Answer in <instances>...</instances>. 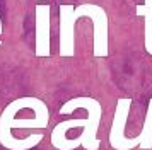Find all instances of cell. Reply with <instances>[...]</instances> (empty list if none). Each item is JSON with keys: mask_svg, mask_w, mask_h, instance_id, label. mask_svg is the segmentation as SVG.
<instances>
[{"mask_svg": "<svg viewBox=\"0 0 152 150\" xmlns=\"http://www.w3.org/2000/svg\"><path fill=\"white\" fill-rule=\"evenodd\" d=\"M41 99L38 97H19L9 104L7 108L2 111L0 114V143L9 150H29L36 147L41 142V135H31L28 138H17L12 135V130H24V128H45L48 125V106L45 104L41 108L34 111V118L33 119H19L15 118L19 111L22 109H34L36 106L41 104Z\"/></svg>", "mask_w": 152, "mask_h": 150, "instance_id": "obj_1", "label": "cell"}, {"mask_svg": "<svg viewBox=\"0 0 152 150\" xmlns=\"http://www.w3.org/2000/svg\"><path fill=\"white\" fill-rule=\"evenodd\" d=\"M36 56H50V5H36Z\"/></svg>", "mask_w": 152, "mask_h": 150, "instance_id": "obj_2", "label": "cell"}, {"mask_svg": "<svg viewBox=\"0 0 152 150\" xmlns=\"http://www.w3.org/2000/svg\"><path fill=\"white\" fill-rule=\"evenodd\" d=\"M4 33V29H2V17H0V34Z\"/></svg>", "mask_w": 152, "mask_h": 150, "instance_id": "obj_3", "label": "cell"}]
</instances>
